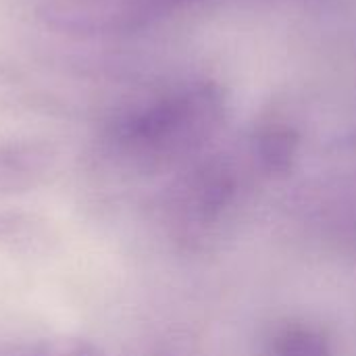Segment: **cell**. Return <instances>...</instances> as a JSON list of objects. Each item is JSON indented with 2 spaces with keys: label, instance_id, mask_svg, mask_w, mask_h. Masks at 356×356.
<instances>
[{
  "label": "cell",
  "instance_id": "obj_1",
  "mask_svg": "<svg viewBox=\"0 0 356 356\" xmlns=\"http://www.w3.org/2000/svg\"><path fill=\"white\" fill-rule=\"evenodd\" d=\"M163 0H42L40 21L69 35H111L144 23Z\"/></svg>",
  "mask_w": 356,
  "mask_h": 356
},
{
  "label": "cell",
  "instance_id": "obj_2",
  "mask_svg": "<svg viewBox=\"0 0 356 356\" xmlns=\"http://www.w3.org/2000/svg\"><path fill=\"white\" fill-rule=\"evenodd\" d=\"M56 161V152L42 140H13L0 144V192H23L40 184Z\"/></svg>",
  "mask_w": 356,
  "mask_h": 356
},
{
  "label": "cell",
  "instance_id": "obj_3",
  "mask_svg": "<svg viewBox=\"0 0 356 356\" xmlns=\"http://www.w3.org/2000/svg\"><path fill=\"white\" fill-rule=\"evenodd\" d=\"M0 356H104L96 346L71 338L0 340Z\"/></svg>",
  "mask_w": 356,
  "mask_h": 356
}]
</instances>
